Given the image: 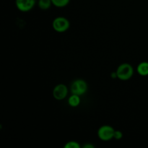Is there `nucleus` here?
Listing matches in <instances>:
<instances>
[{
    "instance_id": "1",
    "label": "nucleus",
    "mask_w": 148,
    "mask_h": 148,
    "mask_svg": "<svg viewBox=\"0 0 148 148\" xmlns=\"http://www.w3.org/2000/svg\"><path fill=\"white\" fill-rule=\"evenodd\" d=\"M116 72L119 80L127 81L134 75V68L130 64L122 63L117 67Z\"/></svg>"
},
{
    "instance_id": "2",
    "label": "nucleus",
    "mask_w": 148,
    "mask_h": 148,
    "mask_svg": "<svg viewBox=\"0 0 148 148\" xmlns=\"http://www.w3.org/2000/svg\"><path fill=\"white\" fill-rule=\"evenodd\" d=\"M88 85L86 81L83 79H76L72 82L70 86V91L72 94L83 95L87 92Z\"/></svg>"
},
{
    "instance_id": "3",
    "label": "nucleus",
    "mask_w": 148,
    "mask_h": 148,
    "mask_svg": "<svg viewBox=\"0 0 148 148\" xmlns=\"http://www.w3.org/2000/svg\"><path fill=\"white\" fill-rule=\"evenodd\" d=\"M52 27L57 33H64L70 27V22L66 17L59 16L53 19L52 22Z\"/></svg>"
},
{
    "instance_id": "4",
    "label": "nucleus",
    "mask_w": 148,
    "mask_h": 148,
    "mask_svg": "<svg viewBox=\"0 0 148 148\" xmlns=\"http://www.w3.org/2000/svg\"><path fill=\"white\" fill-rule=\"evenodd\" d=\"M114 133H115V130L114 129V127H111V125L105 124V125H102L99 127L97 134L100 140L104 142H107L114 139Z\"/></svg>"
},
{
    "instance_id": "5",
    "label": "nucleus",
    "mask_w": 148,
    "mask_h": 148,
    "mask_svg": "<svg viewBox=\"0 0 148 148\" xmlns=\"http://www.w3.org/2000/svg\"><path fill=\"white\" fill-rule=\"evenodd\" d=\"M69 93V90L67 86L64 84H58L53 88L52 91L53 97L57 101H62L67 97Z\"/></svg>"
},
{
    "instance_id": "6",
    "label": "nucleus",
    "mask_w": 148,
    "mask_h": 148,
    "mask_svg": "<svg viewBox=\"0 0 148 148\" xmlns=\"http://www.w3.org/2000/svg\"><path fill=\"white\" fill-rule=\"evenodd\" d=\"M36 0H15L16 7L22 12H27L34 7Z\"/></svg>"
},
{
    "instance_id": "7",
    "label": "nucleus",
    "mask_w": 148,
    "mask_h": 148,
    "mask_svg": "<svg viewBox=\"0 0 148 148\" xmlns=\"http://www.w3.org/2000/svg\"><path fill=\"white\" fill-rule=\"evenodd\" d=\"M137 72L142 77L148 76V62H142L137 65Z\"/></svg>"
},
{
    "instance_id": "8",
    "label": "nucleus",
    "mask_w": 148,
    "mask_h": 148,
    "mask_svg": "<svg viewBox=\"0 0 148 148\" xmlns=\"http://www.w3.org/2000/svg\"><path fill=\"white\" fill-rule=\"evenodd\" d=\"M80 102V96L76 95V94H72L68 98V104H69V106L72 107V108H76V107L79 106Z\"/></svg>"
},
{
    "instance_id": "9",
    "label": "nucleus",
    "mask_w": 148,
    "mask_h": 148,
    "mask_svg": "<svg viewBox=\"0 0 148 148\" xmlns=\"http://www.w3.org/2000/svg\"><path fill=\"white\" fill-rule=\"evenodd\" d=\"M51 5V0H38V6L42 10H48Z\"/></svg>"
},
{
    "instance_id": "10",
    "label": "nucleus",
    "mask_w": 148,
    "mask_h": 148,
    "mask_svg": "<svg viewBox=\"0 0 148 148\" xmlns=\"http://www.w3.org/2000/svg\"><path fill=\"white\" fill-rule=\"evenodd\" d=\"M52 4L59 8H62L69 4L70 0H51Z\"/></svg>"
},
{
    "instance_id": "11",
    "label": "nucleus",
    "mask_w": 148,
    "mask_h": 148,
    "mask_svg": "<svg viewBox=\"0 0 148 148\" xmlns=\"http://www.w3.org/2000/svg\"><path fill=\"white\" fill-rule=\"evenodd\" d=\"M64 148H79L80 147V145L79 143L77 141H74V140H71V141L67 142L66 144L64 146Z\"/></svg>"
},
{
    "instance_id": "12",
    "label": "nucleus",
    "mask_w": 148,
    "mask_h": 148,
    "mask_svg": "<svg viewBox=\"0 0 148 148\" xmlns=\"http://www.w3.org/2000/svg\"><path fill=\"white\" fill-rule=\"evenodd\" d=\"M122 137H123V133L121 132V131H119V130H115L114 139H115V140H121Z\"/></svg>"
},
{
    "instance_id": "13",
    "label": "nucleus",
    "mask_w": 148,
    "mask_h": 148,
    "mask_svg": "<svg viewBox=\"0 0 148 148\" xmlns=\"http://www.w3.org/2000/svg\"><path fill=\"white\" fill-rule=\"evenodd\" d=\"M83 147L84 148H94L95 147V146H94L93 145L88 143V144H85V145L83 146Z\"/></svg>"
}]
</instances>
